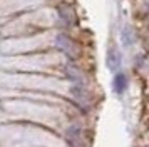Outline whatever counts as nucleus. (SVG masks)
<instances>
[{
  "label": "nucleus",
  "instance_id": "1",
  "mask_svg": "<svg viewBox=\"0 0 149 147\" xmlns=\"http://www.w3.org/2000/svg\"><path fill=\"white\" fill-rule=\"evenodd\" d=\"M107 65H109L111 70H117L119 65H121V53H119V50L114 49V47L107 52Z\"/></svg>",
  "mask_w": 149,
  "mask_h": 147
},
{
  "label": "nucleus",
  "instance_id": "2",
  "mask_svg": "<svg viewBox=\"0 0 149 147\" xmlns=\"http://www.w3.org/2000/svg\"><path fill=\"white\" fill-rule=\"evenodd\" d=\"M67 140L72 147H81V129L79 127H70L67 130Z\"/></svg>",
  "mask_w": 149,
  "mask_h": 147
},
{
  "label": "nucleus",
  "instance_id": "3",
  "mask_svg": "<svg viewBox=\"0 0 149 147\" xmlns=\"http://www.w3.org/2000/svg\"><path fill=\"white\" fill-rule=\"evenodd\" d=\"M114 90L116 94H124L126 92V89H127V77H126V74H117L114 77Z\"/></svg>",
  "mask_w": 149,
  "mask_h": 147
}]
</instances>
